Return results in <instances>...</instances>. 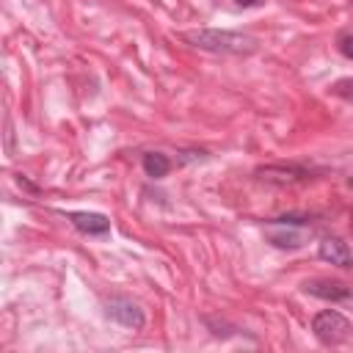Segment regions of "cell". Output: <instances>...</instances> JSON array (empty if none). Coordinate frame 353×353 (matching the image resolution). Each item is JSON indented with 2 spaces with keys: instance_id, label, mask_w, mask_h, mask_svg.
Wrapping results in <instances>:
<instances>
[{
  "instance_id": "7a4b0ae2",
  "label": "cell",
  "mask_w": 353,
  "mask_h": 353,
  "mask_svg": "<svg viewBox=\"0 0 353 353\" xmlns=\"http://www.w3.org/2000/svg\"><path fill=\"white\" fill-rule=\"evenodd\" d=\"M295 226H309V218L303 215H279L273 221H268V243L276 245V248H301L303 240H306V232H298Z\"/></svg>"
},
{
  "instance_id": "3957f363",
  "label": "cell",
  "mask_w": 353,
  "mask_h": 353,
  "mask_svg": "<svg viewBox=\"0 0 353 353\" xmlns=\"http://www.w3.org/2000/svg\"><path fill=\"white\" fill-rule=\"evenodd\" d=\"M312 331L323 345H342L350 336V320L336 309H323L312 317Z\"/></svg>"
},
{
  "instance_id": "7c38bea8",
  "label": "cell",
  "mask_w": 353,
  "mask_h": 353,
  "mask_svg": "<svg viewBox=\"0 0 353 353\" xmlns=\"http://www.w3.org/2000/svg\"><path fill=\"white\" fill-rule=\"evenodd\" d=\"M234 3H237V6H243V8H251V6H256L259 0H234Z\"/></svg>"
},
{
  "instance_id": "30bf717a",
  "label": "cell",
  "mask_w": 353,
  "mask_h": 353,
  "mask_svg": "<svg viewBox=\"0 0 353 353\" xmlns=\"http://www.w3.org/2000/svg\"><path fill=\"white\" fill-rule=\"evenodd\" d=\"M331 94L339 97V99H345V102H353V77H342V80H336V83L331 85Z\"/></svg>"
},
{
  "instance_id": "6da1fadb",
  "label": "cell",
  "mask_w": 353,
  "mask_h": 353,
  "mask_svg": "<svg viewBox=\"0 0 353 353\" xmlns=\"http://www.w3.org/2000/svg\"><path fill=\"white\" fill-rule=\"evenodd\" d=\"M182 39L199 50L215 52V55H251L256 52V39L237 33V30H218V28H199V30H185Z\"/></svg>"
},
{
  "instance_id": "ba28073f",
  "label": "cell",
  "mask_w": 353,
  "mask_h": 353,
  "mask_svg": "<svg viewBox=\"0 0 353 353\" xmlns=\"http://www.w3.org/2000/svg\"><path fill=\"white\" fill-rule=\"evenodd\" d=\"M66 218L72 221V226H74L77 232L91 234V237H102V234L110 232V221H108V215H102V212H69Z\"/></svg>"
},
{
  "instance_id": "4fadbf2b",
  "label": "cell",
  "mask_w": 353,
  "mask_h": 353,
  "mask_svg": "<svg viewBox=\"0 0 353 353\" xmlns=\"http://www.w3.org/2000/svg\"><path fill=\"white\" fill-rule=\"evenodd\" d=\"M350 188H353V176H350Z\"/></svg>"
},
{
  "instance_id": "52a82bcc",
  "label": "cell",
  "mask_w": 353,
  "mask_h": 353,
  "mask_svg": "<svg viewBox=\"0 0 353 353\" xmlns=\"http://www.w3.org/2000/svg\"><path fill=\"white\" fill-rule=\"evenodd\" d=\"M317 254L323 262L328 265H336V268H353V256H350V248L345 240L339 237H323L320 245H317Z\"/></svg>"
},
{
  "instance_id": "8992f818",
  "label": "cell",
  "mask_w": 353,
  "mask_h": 353,
  "mask_svg": "<svg viewBox=\"0 0 353 353\" xmlns=\"http://www.w3.org/2000/svg\"><path fill=\"white\" fill-rule=\"evenodd\" d=\"M303 292L306 295H314V298H323V301H350L353 290L342 281H331V279H312V281H303Z\"/></svg>"
},
{
  "instance_id": "8fae6325",
  "label": "cell",
  "mask_w": 353,
  "mask_h": 353,
  "mask_svg": "<svg viewBox=\"0 0 353 353\" xmlns=\"http://www.w3.org/2000/svg\"><path fill=\"white\" fill-rule=\"evenodd\" d=\"M336 47H339V52H342L345 58L353 61V30H342L339 39H336Z\"/></svg>"
},
{
  "instance_id": "277c9868",
  "label": "cell",
  "mask_w": 353,
  "mask_h": 353,
  "mask_svg": "<svg viewBox=\"0 0 353 353\" xmlns=\"http://www.w3.org/2000/svg\"><path fill=\"white\" fill-rule=\"evenodd\" d=\"M105 317H110L113 323H119L124 328H132V331L146 325L143 309L132 298H124V295H113V298L105 301Z\"/></svg>"
},
{
  "instance_id": "5b68a950",
  "label": "cell",
  "mask_w": 353,
  "mask_h": 353,
  "mask_svg": "<svg viewBox=\"0 0 353 353\" xmlns=\"http://www.w3.org/2000/svg\"><path fill=\"white\" fill-rule=\"evenodd\" d=\"M256 176L262 182H273V185H292V182L312 179V171L303 165H262V168H256Z\"/></svg>"
},
{
  "instance_id": "9c48e42d",
  "label": "cell",
  "mask_w": 353,
  "mask_h": 353,
  "mask_svg": "<svg viewBox=\"0 0 353 353\" xmlns=\"http://www.w3.org/2000/svg\"><path fill=\"white\" fill-rule=\"evenodd\" d=\"M141 163H143L146 176H152V179H163V176L171 171V160H168L163 152H146Z\"/></svg>"
}]
</instances>
